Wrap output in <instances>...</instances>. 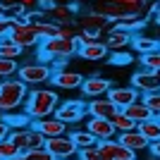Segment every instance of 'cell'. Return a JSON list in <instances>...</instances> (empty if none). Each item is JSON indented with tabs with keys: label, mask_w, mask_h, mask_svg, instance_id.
Listing matches in <instances>:
<instances>
[{
	"label": "cell",
	"mask_w": 160,
	"mask_h": 160,
	"mask_svg": "<svg viewBox=\"0 0 160 160\" xmlns=\"http://www.w3.org/2000/svg\"><path fill=\"white\" fill-rule=\"evenodd\" d=\"M148 7L153 10V0H93V12L108 17L110 22L120 19V17H127V14H141L146 12Z\"/></svg>",
	"instance_id": "cell-1"
},
{
	"label": "cell",
	"mask_w": 160,
	"mask_h": 160,
	"mask_svg": "<svg viewBox=\"0 0 160 160\" xmlns=\"http://www.w3.org/2000/svg\"><path fill=\"white\" fill-rule=\"evenodd\" d=\"M58 103H60V98H58L55 91H50V88H33V91H29L27 100H24V112L31 117V122L46 120V117L55 115Z\"/></svg>",
	"instance_id": "cell-2"
},
{
	"label": "cell",
	"mask_w": 160,
	"mask_h": 160,
	"mask_svg": "<svg viewBox=\"0 0 160 160\" xmlns=\"http://www.w3.org/2000/svg\"><path fill=\"white\" fill-rule=\"evenodd\" d=\"M27 96H29L27 84H22L19 79H2L0 81V115L19 110V105H24Z\"/></svg>",
	"instance_id": "cell-3"
},
{
	"label": "cell",
	"mask_w": 160,
	"mask_h": 160,
	"mask_svg": "<svg viewBox=\"0 0 160 160\" xmlns=\"http://www.w3.org/2000/svg\"><path fill=\"white\" fill-rule=\"evenodd\" d=\"M79 50L77 41H67V38H48L38 46L41 62H50V60H67L69 55H74Z\"/></svg>",
	"instance_id": "cell-4"
},
{
	"label": "cell",
	"mask_w": 160,
	"mask_h": 160,
	"mask_svg": "<svg viewBox=\"0 0 160 160\" xmlns=\"http://www.w3.org/2000/svg\"><path fill=\"white\" fill-rule=\"evenodd\" d=\"M17 79L27 86H38V84H46V81L53 79V67L48 62H27V65H19L17 69Z\"/></svg>",
	"instance_id": "cell-5"
},
{
	"label": "cell",
	"mask_w": 160,
	"mask_h": 160,
	"mask_svg": "<svg viewBox=\"0 0 160 160\" xmlns=\"http://www.w3.org/2000/svg\"><path fill=\"white\" fill-rule=\"evenodd\" d=\"M7 139L19 148V153H29V151H36V148H43V146H46V136H43L41 132H36L33 127L10 129V136H7Z\"/></svg>",
	"instance_id": "cell-6"
},
{
	"label": "cell",
	"mask_w": 160,
	"mask_h": 160,
	"mask_svg": "<svg viewBox=\"0 0 160 160\" xmlns=\"http://www.w3.org/2000/svg\"><path fill=\"white\" fill-rule=\"evenodd\" d=\"M7 38L12 41L14 46H19V48H33V46H38L41 38L33 33L31 24L27 22V17H22V19H12V27H10V33H7Z\"/></svg>",
	"instance_id": "cell-7"
},
{
	"label": "cell",
	"mask_w": 160,
	"mask_h": 160,
	"mask_svg": "<svg viewBox=\"0 0 160 160\" xmlns=\"http://www.w3.org/2000/svg\"><path fill=\"white\" fill-rule=\"evenodd\" d=\"M46 151H50V153L55 155V160H69V158H77V153H79V148L74 146V141L67 136V134H62V136H53V139H46Z\"/></svg>",
	"instance_id": "cell-8"
},
{
	"label": "cell",
	"mask_w": 160,
	"mask_h": 160,
	"mask_svg": "<svg viewBox=\"0 0 160 160\" xmlns=\"http://www.w3.org/2000/svg\"><path fill=\"white\" fill-rule=\"evenodd\" d=\"M132 86L139 91L141 96H151L160 91V74L158 72H148V69H141L132 77Z\"/></svg>",
	"instance_id": "cell-9"
},
{
	"label": "cell",
	"mask_w": 160,
	"mask_h": 160,
	"mask_svg": "<svg viewBox=\"0 0 160 160\" xmlns=\"http://www.w3.org/2000/svg\"><path fill=\"white\" fill-rule=\"evenodd\" d=\"M86 115V103L81 100H67L62 105H58L55 110V120L65 122V124H74V122H81Z\"/></svg>",
	"instance_id": "cell-10"
},
{
	"label": "cell",
	"mask_w": 160,
	"mask_h": 160,
	"mask_svg": "<svg viewBox=\"0 0 160 160\" xmlns=\"http://www.w3.org/2000/svg\"><path fill=\"white\" fill-rule=\"evenodd\" d=\"M98 153L105 160H136V153L124 148L120 141H98Z\"/></svg>",
	"instance_id": "cell-11"
},
{
	"label": "cell",
	"mask_w": 160,
	"mask_h": 160,
	"mask_svg": "<svg viewBox=\"0 0 160 160\" xmlns=\"http://www.w3.org/2000/svg\"><path fill=\"white\" fill-rule=\"evenodd\" d=\"M77 29H79V31L100 33V31H105V29H112V22L108 19V17H103V14H98V12H93V10H91L88 14H81V17H79Z\"/></svg>",
	"instance_id": "cell-12"
},
{
	"label": "cell",
	"mask_w": 160,
	"mask_h": 160,
	"mask_svg": "<svg viewBox=\"0 0 160 160\" xmlns=\"http://www.w3.org/2000/svg\"><path fill=\"white\" fill-rule=\"evenodd\" d=\"M105 96H108V100L115 103L117 108H127V105H132V103H136V100H141V93L134 86H112Z\"/></svg>",
	"instance_id": "cell-13"
},
{
	"label": "cell",
	"mask_w": 160,
	"mask_h": 160,
	"mask_svg": "<svg viewBox=\"0 0 160 160\" xmlns=\"http://www.w3.org/2000/svg\"><path fill=\"white\" fill-rule=\"evenodd\" d=\"M86 132L93 136L96 141H110L115 139V127H112V122L110 120H100V117H88L86 122Z\"/></svg>",
	"instance_id": "cell-14"
},
{
	"label": "cell",
	"mask_w": 160,
	"mask_h": 160,
	"mask_svg": "<svg viewBox=\"0 0 160 160\" xmlns=\"http://www.w3.org/2000/svg\"><path fill=\"white\" fill-rule=\"evenodd\" d=\"M79 88L86 98H103V96L112 88V81L103 79V77H88V79H84V84H81Z\"/></svg>",
	"instance_id": "cell-15"
},
{
	"label": "cell",
	"mask_w": 160,
	"mask_h": 160,
	"mask_svg": "<svg viewBox=\"0 0 160 160\" xmlns=\"http://www.w3.org/2000/svg\"><path fill=\"white\" fill-rule=\"evenodd\" d=\"M31 127L36 129V132H41L46 139H53V136H62V134H67V124L60 122V120H55V117L36 120V122H31Z\"/></svg>",
	"instance_id": "cell-16"
},
{
	"label": "cell",
	"mask_w": 160,
	"mask_h": 160,
	"mask_svg": "<svg viewBox=\"0 0 160 160\" xmlns=\"http://www.w3.org/2000/svg\"><path fill=\"white\" fill-rule=\"evenodd\" d=\"M117 110L120 108L115 105V103H110L108 98H93L91 103H86V112L91 117H100V120H110Z\"/></svg>",
	"instance_id": "cell-17"
},
{
	"label": "cell",
	"mask_w": 160,
	"mask_h": 160,
	"mask_svg": "<svg viewBox=\"0 0 160 160\" xmlns=\"http://www.w3.org/2000/svg\"><path fill=\"white\" fill-rule=\"evenodd\" d=\"M58 88H67V91H72V88H79L84 84V77L79 72H69V69H58L53 72V79H50Z\"/></svg>",
	"instance_id": "cell-18"
},
{
	"label": "cell",
	"mask_w": 160,
	"mask_h": 160,
	"mask_svg": "<svg viewBox=\"0 0 160 160\" xmlns=\"http://www.w3.org/2000/svg\"><path fill=\"white\" fill-rule=\"evenodd\" d=\"M77 53L84 58V60L88 62H96V60H105L108 58V46L105 41H91V43H84V46H79V50Z\"/></svg>",
	"instance_id": "cell-19"
},
{
	"label": "cell",
	"mask_w": 160,
	"mask_h": 160,
	"mask_svg": "<svg viewBox=\"0 0 160 160\" xmlns=\"http://www.w3.org/2000/svg\"><path fill=\"white\" fill-rule=\"evenodd\" d=\"M117 141H120V143H122L124 148L134 151V153H139V151H146V148H148V143H151V141H148L146 136H143V134L139 132V129L120 134V136H117Z\"/></svg>",
	"instance_id": "cell-20"
},
{
	"label": "cell",
	"mask_w": 160,
	"mask_h": 160,
	"mask_svg": "<svg viewBox=\"0 0 160 160\" xmlns=\"http://www.w3.org/2000/svg\"><path fill=\"white\" fill-rule=\"evenodd\" d=\"M74 5H65V2H55L53 7H48V14H50V19L53 24H72L74 19Z\"/></svg>",
	"instance_id": "cell-21"
},
{
	"label": "cell",
	"mask_w": 160,
	"mask_h": 160,
	"mask_svg": "<svg viewBox=\"0 0 160 160\" xmlns=\"http://www.w3.org/2000/svg\"><path fill=\"white\" fill-rule=\"evenodd\" d=\"M122 112L127 115L132 122H146V120H151L153 117V112H151V108L143 103V100H136V103H132V105H127V108H120Z\"/></svg>",
	"instance_id": "cell-22"
},
{
	"label": "cell",
	"mask_w": 160,
	"mask_h": 160,
	"mask_svg": "<svg viewBox=\"0 0 160 160\" xmlns=\"http://www.w3.org/2000/svg\"><path fill=\"white\" fill-rule=\"evenodd\" d=\"M132 43V31H122V29H110V33L105 36L108 50H122Z\"/></svg>",
	"instance_id": "cell-23"
},
{
	"label": "cell",
	"mask_w": 160,
	"mask_h": 160,
	"mask_svg": "<svg viewBox=\"0 0 160 160\" xmlns=\"http://www.w3.org/2000/svg\"><path fill=\"white\" fill-rule=\"evenodd\" d=\"M29 24H31L33 33H36L41 41H48V38H55V36H58V24H53V22H48V19H31Z\"/></svg>",
	"instance_id": "cell-24"
},
{
	"label": "cell",
	"mask_w": 160,
	"mask_h": 160,
	"mask_svg": "<svg viewBox=\"0 0 160 160\" xmlns=\"http://www.w3.org/2000/svg\"><path fill=\"white\" fill-rule=\"evenodd\" d=\"M0 117H2V122H7L10 129H27V127H31V117H29L27 112H19V110L5 112V115H0Z\"/></svg>",
	"instance_id": "cell-25"
},
{
	"label": "cell",
	"mask_w": 160,
	"mask_h": 160,
	"mask_svg": "<svg viewBox=\"0 0 160 160\" xmlns=\"http://www.w3.org/2000/svg\"><path fill=\"white\" fill-rule=\"evenodd\" d=\"M136 129H139L151 143H153V141H160V117H151V120H146V122H139Z\"/></svg>",
	"instance_id": "cell-26"
},
{
	"label": "cell",
	"mask_w": 160,
	"mask_h": 160,
	"mask_svg": "<svg viewBox=\"0 0 160 160\" xmlns=\"http://www.w3.org/2000/svg\"><path fill=\"white\" fill-rule=\"evenodd\" d=\"M132 48L136 50V53H141V55H148V53L160 50V41L148 38V36H134L132 38Z\"/></svg>",
	"instance_id": "cell-27"
},
{
	"label": "cell",
	"mask_w": 160,
	"mask_h": 160,
	"mask_svg": "<svg viewBox=\"0 0 160 160\" xmlns=\"http://www.w3.org/2000/svg\"><path fill=\"white\" fill-rule=\"evenodd\" d=\"M141 27H143L141 14H127V17H120V19L112 22V29H122V31H136Z\"/></svg>",
	"instance_id": "cell-28"
},
{
	"label": "cell",
	"mask_w": 160,
	"mask_h": 160,
	"mask_svg": "<svg viewBox=\"0 0 160 160\" xmlns=\"http://www.w3.org/2000/svg\"><path fill=\"white\" fill-rule=\"evenodd\" d=\"M110 122H112V127H115V132L117 134H124V132H134L136 129V122H132L127 117V115L122 112V110H117V112L110 117Z\"/></svg>",
	"instance_id": "cell-29"
},
{
	"label": "cell",
	"mask_w": 160,
	"mask_h": 160,
	"mask_svg": "<svg viewBox=\"0 0 160 160\" xmlns=\"http://www.w3.org/2000/svg\"><path fill=\"white\" fill-rule=\"evenodd\" d=\"M22 53H24V48L14 46L7 36H2V38H0V58H5V60H17Z\"/></svg>",
	"instance_id": "cell-30"
},
{
	"label": "cell",
	"mask_w": 160,
	"mask_h": 160,
	"mask_svg": "<svg viewBox=\"0 0 160 160\" xmlns=\"http://www.w3.org/2000/svg\"><path fill=\"white\" fill-rule=\"evenodd\" d=\"M69 139L74 141V146L79 148V151H84V148H96V146H98V141H96L93 136L86 132V129H84V132H72V134H69Z\"/></svg>",
	"instance_id": "cell-31"
},
{
	"label": "cell",
	"mask_w": 160,
	"mask_h": 160,
	"mask_svg": "<svg viewBox=\"0 0 160 160\" xmlns=\"http://www.w3.org/2000/svg\"><path fill=\"white\" fill-rule=\"evenodd\" d=\"M17 69H19L17 60H5V58H0V81L2 79H12L14 74H17Z\"/></svg>",
	"instance_id": "cell-32"
},
{
	"label": "cell",
	"mask_w": 160,
	"mask_h": 160,
	"mask_svg": "<svg viewBox=\"0 0 160 160\" xmlns=\"http://www.w3.org/2000/svg\"><path fill=\"white\" fill-rule=\"evenodd\" d=\"M141 65H143V69H148V72H160V50L141 55Z\"/></svg>",
	"instance_id": "cell-33"
},
{
	"label": "cell",
	"mask_w": 160,
	"mask_h": 160,
	"mask_svg": "<svg viewBox=\"0 0 160 160\" xmlns=\"http://www.w3.org/2000/svg\"><path fill=\"white\" fill-rule=\"evenodd\" d=\"M14 155H19V148L14 146L10 139H2L0 141V160H10Z\"/></svg>",
	"instance_id": "cell-34"
},
{
	"label": "cell",
	"mask_w": 160,
	"mask_h": 160,
	"mask_svg": "<svg viewBox=\"0 0 160 160\" xmlns=\"http://www.w3.org/2000/svg\"><path fill=\"white\" fill-rule=\"evenodd\" d=\"M79 36V29L74 24H58V38H67V41H74Z\"/></svg>",
	"instance_id": "cell-35"
},
{
	"label": "cell",
	"mask_w": 160,
	"mask_h": 160,
	"mask_svg": "<svg viewBox=\"0 0 160 160\" xmlns=\"http://www.w3.org/2000/svg\"><path fill=\"white\" fill-rule=\"evenodd\" d=\"M141 100L151 108L153 117H160V91H158V93H151V96H141Z\"/></svg>",
	"instance_id": "cell-36"
},
{
	"label": "cell",
	"mask_w": 160,
	"mask_h": 160,
	"mask_svg": "<svg viewBox=\"0 0 160 160\" xmlns=\"http://www.w3.org/2000/svg\"><path fill=\"white\" fill-rule=\"evenodd\" d=\"M77 158H79V160H105L103 155L98 153V146H96V148H84V151H79V153H77Z\"/></svg>",
	"instance_id": "cell-37"
},
{
	"label": "cell",
	"mask_w": 160,
	"mask_h": 160,
	"mask_svg": "<svg viewBox=\"0 0 160 160\" xmlns=\"http://www.w3.org/2000/svg\"><path fill=\"white\" fill-rule=\"evenodd\" d=\"M29 160H55V155L46 148H36V151H29Z\"/></svg>",
	"instance_id": "cell-38"
},
{
	"label": "cell",
	"mask_w": 160,
	"mask_h": 160,
	"mask_svg": "<svg viewBox=\"0 0 160 160\" xmlns=\"http://www.w3.org/2000/svg\"><path fill=\"white\" fill-rule=\"evenodd\" d=\"M110 62H112V65H127V62H132V55H127V53H115Z\"/></svg>",
	"instance_id": "cell-39"
},
{
	"label": "cell",
	"mask_w": 160,
	"mask_h": 160,
	"mask_svg": "<svg viewBox=\"0 0 160 160\" xmlns=\"http://www.w3.org/2000/svg\"><path fill=\"white\" fill-rule=\"evenodd\" d=\"M148 148H151V155L160 160V141H153V143H148Z\"/></svg>",
	"instance_id": "cell-40"
},
{
	"label": "cell",
	"mask_w": 160,
	"mask_h": 160,
	"mask_svg": "<svg viewBox=\"0 0 160 160\" xmlns=\"http://www.w3.org/2000/svg\"><path fill=\"white\" fill-rule=\"evenodd\" d=\"M10 136V127H7V122H2V117H0V141L7 139Z\"/></svg>",
	"instance_id": "cell-41"
},
{
	"label": "cell",
	"mask_w": 160,
	"mask_h": 160,
	"mask_svg": "<svg viewBox=\"0 0 160 160\" xmlns=\"http://www.w3.org/2000/svg\"><path fill=\"white\" fill-rule=\"evenodd\" d=\"M36 2H38V0H19V5L24 7L27 12H29V10H33V7H36Z\"/></svg>",
	"instance_id": "cell-42"
},
{
	"label": "cell",
	"mask_w": 160,
	"mask_h": 160,
	"mask_svg": "<svg viewBox=\"0 0 160 160\" xmlns=\"http://www.w3.org/2000/svg\"><path fill=\"white\" fill-rule=\"evenodd\" d=\"M10 160H29V155L27 153H19V155H14V158H10Z\"/></svg>",
	"instance_id": "cell-43"
},
{
	"label": "cell",
	"mask_w": 160,
	"mask_h": 160,
	"mask_svg": "<svg viewBox=\"0 0 160 160\" xmlns=\"http://www.w3.org/2000/svg\"><path fill=\"white\" fill-rule=\"evenodd\" d=\"M155 27H160V10L155 12Z\"/></svg>",
	"instance_id": "cell-44"
},
{
	"label": "cell",
	"mask_w": 160,
	"mask_h": 160,
	"mask_svg": "<svg viewBox=\"0 0 160 160\" xmlns=\"http://www.w3.org/2000/svg\"><path fill=\"white\" fill-rule=\"evenodd\" d=\"M153 5H155V7H158V10H160V0H153Z\"/></svg>",
	"instance_id": "cell-45"
},
{
	"label": "cell",
	"mask_w": 160,
	"mask_h": 160,
	"mask_svg": "<svg viewBox=\"0 0 160 160\" xmlns=\"http://www.w3.org/2000/svg\"><path fill=\"white\" fill-rule=\"evenodd\" d=\"M79 2H84V0H79Z\"/></svg>",
	"instance_id": "cell-46"
},
{
	"label": "cell",
	"mask_w": 160,
	"mask_h": 160,
	"mask_svg": "<svg viewBox=\"0 0 160 160\" xmlns=\"http://www.w3.org/2000/svg\"><path fill=\"white\" fill-rule=\"evenodd\" d=\"M158 74H160V72H158Z\"/></svg>",
	"instance_id": "cell-47"
}]
</instances>
